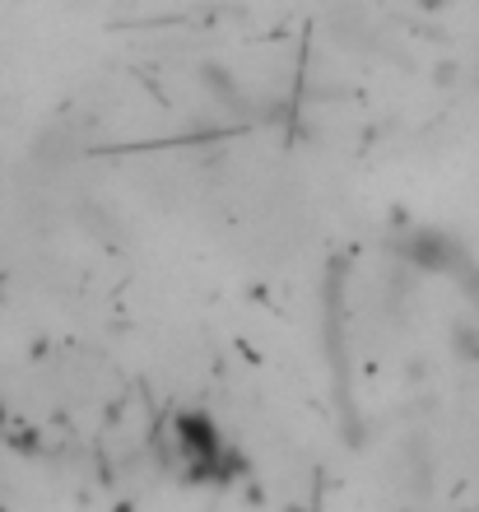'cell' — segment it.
<instances>
[{
	"instance_id": "1",
	"label": "cell",
	"mask_w": 479,
	"mask_h": 512,
	"mask_svg": "<svg viewBox=\"0 0 479 512\" xmlns=\"http://www.w3.org/2000/svg\"><path fill=\"white\" fill-rule=\"evenodd\" d=\"M419 5H424V10H442V5H447V0H419Z\"/></svg>"
}]
</instances>
